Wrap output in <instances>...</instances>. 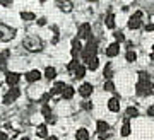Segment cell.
<instances>
[{"mask_svg":"<svg viewBox=\"0 0 154 140\" xmlns=\"http://www.w3.org/2000/svg\"><path fill=\"white\" fill-rule=\"evenodd\" d=\"M21 19L22 21H34L36 16H34L33 12H21Z\"/></svg>","mask_w":154,"mask_h":140,"instance_id":"21","label":"cell"},{"mask_svg":"<svg viewBox=\"0 0 154 140\" xmlns=\"http://www.w3.org/2000/svg\"><path fill=\"white\" fill-rule=\"evenodd\" d=\"M0 39H4V36H2V32H0Z\"/></svg>","mask_w":154,"mask_h":140,"instance_id":"41","label":"cell"},{"mask_svg":"<svg viewBox=\"0 0 154 140\" xmlns=\"http://www.w3.org/2000/svg\"><path fill=\"white\" fill-rule=\"evenodd\" d=\"M125 114L128 116V118H135V116H139V111H137V108H127V111H125Z\"/></svg>","mask_w":154,"mask_h":140,"instance_id":"22","label":"cell"},{"mask_svg":"<svg viewBox=\"0 0 154 140\" xmlns=\"http://www.w3.org/2000/svg\"><path fill=\"white\" fill-rule=\"evenodd\" d=\"M72 96H74V87L65 86V89L62 92V97H63V99H72Z\"/></svg>","mask_w":154,"mask_h":140,"instance_id":"16","label":"cell"},{"mask_svg":"<svg viewBox=\"0 0 154 140\" xmlns=\"http://www.w3.org/2000/svg\"><path fill=\"white\" fill-rule=\"evenodd\" d=\"M41 111H43V114H45V118H46V120L51 116V109H50L48 106H43V109H41Z\"/></svg>","mask_w":154,"mask_h":140,"instance_id":"27","label":"cell"},{"mask_svg":"<svg viewBox=\"0 0 154 140\" xmlns=\"http://www.w3.org/2000/svg\"><path fill=\"white\" fill-rule=\"evenodd\" d=\"M36 133H38V137H41V138H46V137H48V128H46V125H39L38 130H36Z\"/></svg>","mask_w":154,"mask_h":140,"instance_id":"17","label":"cell"},{"mask_svg":"<svg viewBox=\"0 0 154 140\" xmlns=\"http://www.w3.org/2000/svg\"><path fill=\"white\" fill-rule=\"evenodd\" d=\"M113 89H115V86H113V82H111V81H108V82H106V84H105V91H113Z\"/></svg>","mask_w":154,"mask_h":140,"instance_id":"30","label":"cell"},{"mask_svg":"<svg viewBox=\"0 0 154 140\" xmlns=\"http://www.w3.org/2000/svg\"><path fill=\"white\" fill-rule=\"evenodd\" d=\"M38 24L39 26H45L46 24V19H38Z\"/></svg>","mask_w":154,"mask_h":140,"instance_id":"35","label":"cell"},{"mask_svg":"<svg viewBox=\"0 0 154 140\" xmlns=\"http://www.w3.org/2000/svg\"><path fill=\"white\" fill-rule=\"evenodd\" d=\"M81 43H79V39H72V56H77V53H79V51H81Z\"/></svg>","mask_w":154,"mask_h":140,"instance_id":"15","label":"cell"},{"mask_svg":"<svg viewBox=\"0 0 154 140\" xmlns=\"http://www.w3.org/2000/svg\"><path fill=\"white\" fill-rule=\"evenodd\" d=\"M77 65H79V62H77V60H74V62H70V63H69V67H67V68L70 70V72H74Z\"/></svg>","mask_w":154,"mask_h":140,"instance_id":"31","label":"cell"},{"mask_svg":"<svg viewBox=\"0 0 154 140\" xmlns=\"http://www.w3.org/2000/svg\"><path fill=\"white\" fill-rule=\"evenodd\" d=\"M147 114L149 116H154V106H151V108L147 109Z\"/></svg>","mask_w":154,"mask_h":140,"instance_id":"34","label":"cell"},{"mask_svg":"<svg viewBox=\"0 0 154 140\" xmlns=\"http://www.w3.org/2000/svg\"><path fill=\"white\" fill-rule=\"evenodd\" d=\"M21 140H31V138H28V137H24V138H21Z\"/></svg>","mask_w":154,"mask_h":140,"instance_id":"40","label":"cell"},{"mask_svg":"<svg viewBox=\"0 0 154 140\" xmlns=\"http://www.w3.org/2000/svg\"><path fill=\"white\" fill-rule=\"evenodd\" d=\"M22 44H24V48L29 50V51H39L41 46H43V44H41V39H39L38 36H33V34L24 39V43Z\"/></svg>","mask_w":154,"mask_h":140,"instance_id":"2","label":"cell"},{"mask_svg":"<svg viewBox=\"0 0 154 140\" xmlns=\"http://www.w3.org/2000/svg\"><path fill=\"white\" fill-rule=\"evenodd\" d=\"M82 108L84 109H91L93 108V104H91V102H82Z\"/></svg>","mask_w":154,"mask_h":140,"instance_id":"33","label":"cell"},{"mask_svg":"<svg viewBox=\"0 0 154 140\" xmlns=\"http://www.w3.org/2000/svg\"><path fill=\"white\" fill-rule=\"evenodd\" d=\"M79 94L82 97H89L91 94H93V86L89 84V82H86V84H82V86L79 87Z\"/></svg>","mask_w":154,"mask_h":140,"instance_id":"8","label":"cell"},{"mask_svg":"<svg viewBox=\"0 0 154 140\" xmlns=\"http://www.w3.org/2000/svg\"><path fill=\"white\" fill-rule=\"evenodd\" d=\"M72 74H74V77H75V79H82V77L86 75V67L79 63V65L75 67V70L72 72Z\"/></svg>","mask_w":154,"mask_h":140,"instance_id":"11","label":"cell"},{"mask_svg":"<svg viewBox=\"0 0 154 140\" xmlns=\"http://www.w3.org/2000/svg\"><path fill=\"white\" fill-rule=\"evenodd\" d=\"M86 63H88V68L89 70H96L99 67V60H98V56H93V58H89Z\"/></svg>","mask_w":154,"mask_h":140,"instance_id":"14","label":"cell"},{"mask_svg":"<svg viewBox=\"0 0 154 140\" xmlns=\"http://www.w3.org/2000/svg\"><path fill=\"white\" fill-rule=\"evenodd\" d=\"M108 109H110V111H115V113L120 109V101H118V97L110 99V102H108Z\"/></svg>","mask_w":154,"mask_h":140,"instance_id":"12","label":"cell"},{"mask_svg":"<svg viewBox=\"0 0 154 140\" xmlns=\"http://www.w3.org/2000/svg\"><path fill=\"white\" fill-rule=\"evenodd\" d=\"M60 9H63V11H65V12H70L72 11V4H70V2H60Z\"/></svg>","mask_w":154,"mask_h":140,"instance_id":"25","label":"cell"},{"mask_svg":"<svg viewBox=\"0 0 154 140\" xmlns=\"http://www.w3.org/2000/svg\"><path fill=\"white\" fill-rule=\"evenodd\" d=\"M9 58V50H5V51H2V55H0V65L4 63L5 60Z\"/></svg>","mask_w":154,"mask_h":140,"instance_id":"28","label":"cell"},{"mask_svg":"<svg viewBox=\"0 0 154 140\" xmlns=\"http://www.w3.org/2000/svg\"><path fill=\"white\" fill-rule=\"evenodd\" d=\"M108 128H110V126H108V123H106V121H101V120L98 121V132H99V133H106V132H108Z\"/></svg>","mask_w":154,"mask_h":140,"instance_id":"20","label":"cell"},{"mask_svg":"<svg viewBox=\"0 0 154 140\" xmlns=\"http://www.w3.org/2000/svg\"><path fill=\"white\" fill-rule=\"evenodd\" d=\"M96 51H98V44H96V41H94V39H89L88 44L82 48V60L84 62H88L89 58L96 56Z\"/></svg>","mask_w":154,"mask_h":140,"instance_id":"3","label":"cell"},{"mask_svg":"<svg viewBox=\"0 0 154 140\" xmlns=\"http://www.w3.org/2000/svg\"><path fill=\"white\" fill-rule=\"evenodd\" d=\"M41 79V74H39L38 70H29L28 74H26V81L28 82H36Z\"/></svg>","mask_w":154,"mask_h":140,"instance_id":"9","label":"cell"},{"mask_svg":"<svg viewBox=\"0 0 154 140\" xmlns=\"http://www.w3.org/2000/svg\"><path fill=\"white\" fill-rule=\"evenodd\" d=\"M55 75H57L55 68H53V67H46V70H45V77H46L48 81H53V79H55Z\"/></svg>","mask_w":154,"mask_h":140,"instance_id":"19","label":"cell"},{"mask_svg":"<svg viewBox=\"0 0 154 140\" xmlns=\"http://www.w3.org/2000/svg\"><path fill=\"white\" fill-rule=\"evenodd\" d=\"M105 77L108 79V81L111 79V67H110V65H106V68H105Z\"/></svg>","mask_w":154,"mask_h":140,"instance_id":"29","label":"cell"},{"mask_svg":"<svg viewBox=\"0 0 154 140\" xmlns=\"http://www.w3.org/2000/svg\"><path fill=\"white\" fill-rule=\"evenodd\" d=\"M151 60H152V62H154V53H152V55H151Z\"/></svg>","mask_w":154,"mask_h":140,"instance_id":"39","label":"cell"},{"mask_svg":"<svg viewBox=\"0 0 154 140\" xmlns=\"http://www.w3.org/2000/svg\"><path fill=\"white\" fill-rule=\"evenodd\" d=\"M122 135H123V137L130 135V125H128V121H125V125L122 126Z\"/></svg>","mask_w":154,"mask_h":140,"instance_id":"24","label":"cell"},{"mask_svg":"<svg viewBox=\"0 0 154 140\" xmlns=\"http://www.w3.org/2000/svg\"><path fill=\"white\" fill-rule=\"evenodd\" d=\"M152 48H154V46H152Z\"/></svg>","mask_w":154,"mask_h":140,"instance_id":"42","label":"cell"},{"mask_svg":"<svg viewBox=\"0 0 154 140\" xmlns=\"http://www.w3.org/2000/svg\"><path fill=\"white\" fill-rule=\"evenodd\" d=\"M63 89H65V84L63 82H57L55 86H53V89H51V94H62Z\"/></svg>","mask_w":154,"mask_h":140,"instance_id":"18","label":"cell"},{"mask_svg":"<svg viewBox=\"0 0 154 140\" xmlns=\"http://www.w3.org/2000/svg\"><path fill=\"white\" fill-rule=\"evenodd\" d=\"M46 140H57V137H46Z\"/></svg>","mask_w":154,"mask_h":140,"instance_id":"38","label":"cell"},{"mask_svg":"<svg viewBox=\"0 0 154 140\" xmlns=\"http://www.w3.org/2000/svg\"><path fill=\"white\" fill-rule=\"evenodd\" d=\"M140 19H142V12L137 11L132 17H130V21H128V27H130V29H139V27H140V24H142V21H140Z\"/></svg>","mask_w":154,"mask_h":140,"instance_id":"4","label":"cell"},{"mask_svg":"<svg viewBox=\"0 0 154 140\" xmlns=\"http://www.w3.org/2000/svg\"><path fill=\"white\" fill-rule=\"evenodd\" d=\"M146 29H147V31H154V24H147V26H146Z\"/></svg>","mask_w":154,"mask_h":140,"instance_id":"36","label":"cell"},{"mask_svg":"<svg viewBox=\"0 0 154 140\" xmlns=\"http://www.w3.org/2000/svg\"><path fill=\"white\" fill-rule=\"evenodd\" d=\"M135 58H137V55L128 50V51H127V60H128V62H135Z\"/></svg>","mask_w":154,"mask_h":140,"instance_id":"26","label":"cell"},{"mask_svg":"<svg viewBox=\"0 0 154 140\" xmlns=\"http://www.w3.org/2000/svg\"><path fill=\"white\" fill-rule=\"evenodd\" d=\"M19 81H21V75H19V74H16V72H7V74H5V82L11 87H16Z\"/></svg>","mask_w":154,"mask_h":140,"instance_id":"7","label":"cell"},{"mask_svg":"<svg viewBox=\"0 0 154 140\" xmlns=\"http://www.w3.org/2000/svg\"><path fill=\"white\" fill-rule=\"evenodd\" d=\"M154 89V86L149 82V75L146 72L139 74V82H137V96H147L151 94Z\"/></svg>","mask_w":154,"mask_h":140,"instance_id":"1","label":"cell"},{"mask_svg":"<svg viewBox=\"0 0 154 140\" xmlns=\"http://www.w3.org/2000/svg\"><path fill=\"white\" fill-rule=\"evenodd\" d=\"M77 36H79L81 39H88V41L91 39V26H89L88 22H86V24H81Z\"/></svg>","mask_w":154,"mask_h":140,"instance_id":"6","label":"cell"},{"mask_svg":"<svg viewBox=\"0 0 154 140\" xmlns=\"http://www.w3.org/2000/svg\"><path fill=\"white\" fill-rule=\"evenodd\" d=\"M0 140H7V135L2 133V132H0Z\"/></svg>","mask_w":154,"mask_h":140,"instance_id":"37","label":"cell"},{"mask_svg":"<svg viewBox=\"0 0 154 140\" xmlns=\"http://www.w3.org/2000/svg\"><path fill=\"white\" fill-rule=\"evenodd\" d=\"M115 39H116V43H120V41H123V34H122L120 31L115 32Z\"/></svg>","mask_w":154,"mask_h":140,"instance_id":"32","label":"cell"},{"mask_svg":"<svg viewBox=\"0 0 154 140\" xmlns=\"http://www.w3.org/2000/svg\"><path fill=\"white\" fill-rule=\"evenodd\" d=\"M118 53H120V44L118 43H111L108 46V50H106V55L108 56H116Z\"/></svg>","mask_w":154,"mask_h":140,"instance_id":"10","label":"cell"},{"mask_svg":"<svg viewBox=\"0 0 154 140\" xmlns=\"http://www.w3.org/2000/svg\"><path fill=\"white\" fill-rule=\"evenodd\" d=\"M19 96H21V91H19L17 87H12V89H9V91H7L5 96H4V102H5V104H9V102L16 101Z\"/></svg>","mask_w":154,"mask_h":140,"instance_id":"5","label":"cell"},{"mask_svg":"<svg viewBox=\"0 0 154 140\" xmlns=\"http://www.w3.org/2000/svg\"><path fill=\"white\" fill-rule=\"evenodd\" d=\"M106 26L110 27V29L115 27V16L113 14H108V17H106Z\"/></svg>","mask_w":154,"mask_h":140,"instance_id":"23","label":"cell"},{"mask_svg":"<svg viewBox=\"0 0 154 140\" xmlns=\"http://www.w3.org/2000/svg\"><path fill=\"white\" fill-rule=\"evenodd\" d=\"M75 138L77 140H89V132L86 128H79L75 133Z\"/></svg>","mask_w":154,"mask_h":140,"instance_id":"13","label":"cell"}]
</instances>
